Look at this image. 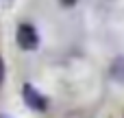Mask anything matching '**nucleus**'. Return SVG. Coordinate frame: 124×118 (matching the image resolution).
<instances>
[{"label": "nucleus", "mask_w": 124, "mask_h": 118, "mask_svg": "<svg viewBox=\"0 0 124 118\" xmlns=\"http://www.w3.org/2000/svg\"><path fill=\"white\" fill-rule=\"evenodd\" d=\"M15 42H17V46H20L22 50H35V48L39 46V35H37V31H35L31 24L24 22V24L17 26Z\"/></svg>", "instance_id": "nucleus-1"}, {"label": "nucleus", "mask_w": 124, "mask_h": 118, "mask_svg": "<svg viewBox=\"0 0 124 118\" xmlns=\"http://www.w3.org/2000/svg\"><path fill=\"white\" fill-rule=\"evenodd\" d=\"M22 99H24V103H26L31 109H35V112H46V107H48L46 96L39 94L31 83H24V85H22Z\"/></svg>", "instance_id": "nucleus-2"}, {"label": "nucleus", "mask_w": 124, "mask_h": 118, "mask_svg": "<svg viewBox=\"0 0 124 118\" xmlns=\"http://www.w3.org/2000/svg\"><path fill=\"white\" fill-rule=\"evenodd\" d=\"M111 77L116 79V81H120L124 83V57H118V59H113V64H111Z\"/></svg>", "instance_id": "nucleus-3"}, {"label": "nucleus", "mask_w": 124, "mask_h": 118, "mask_svg": "<svg viewBox=\"0 0 124 118\" xmlns=\"http://www.w3.org/2000/svg\"><path fill=\"white\" fill-rule=\"evenodd\" d=\"M2 81H4V61L0 57V85H2Z\"/></svg>", "instance_id": "nucleus-4"}, {"label": "nucleus", "mask_w": 124, "mask_h": 118, "mask_svg": "<svg viewBox=\"0 0 124 118\" xmlns=\"http://www.w3.org/2000/svg\"><path fill=\"white\" fill-rule=\"evenodd\" d=\"M61 4L63 7H72V4H76V0H61Z\"/></svg>", "instance_id": "nucleus-5"}, {"label": "nucleus", "mask_w": 124, "mask_h": 118, "mask_svg": "<svg viewBox=\"0 0 124 118\" xmlns=\"http://www.w3.org/2000/svg\"><path fill=\"white\" fill-rule=\"evenodd\" d=\"M0 118H11V116H4V114H2V116H0Z\"/></svg>", "instance_id": "nucleus-6"}]
</instances>
